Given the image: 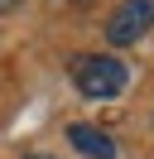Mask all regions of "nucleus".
I'll return each instance as SVG.
<instances>
[{
	"label": "nucleus",
	"instance_id": "7ed1b4c3",
	"mask_svg": "<svg viewBox=\"0 0 154 159\" xmlns=\"http://www.w3.org/2000/svg\"><path fill=\"white\" fill-rule=\"evenodd\" d=\"M67 140H72V145L82 149L87 159H116V140L106 135V130L87 125V120H77V125H67Z\"/></svg>",
	"mask_w": 154,
	"mask_h": 159
},
{
	"label": "nucleus",
	"instance_id": "20e7f679",
	"mask_svg": "<svg viewBox=\"0 0 154 159\" xmlns=\"http://www.w3.org/2000/svg\"><path fill=\"white\" fill-rule=\"evenodd\" d=\"M24 159H53V154H24Z\"/></svg>",
	"mask_w": 154,
	"mask_h": 159
},
{
	"label": "nucleus",
	"instance_id": "f03ea898",
	"mask_svg": "<svg viewBox=\"0 0 154 159\" xmlns=\"http://www.w3.org/2000/svg\"><path fill=\"white\" fill-rule=\"evenodd\" d=\"M154 29V0H120L111 10V20H106V43H116V48H130V43H140V34Z\"/></svg>",
	"mask_w": 154,
	"mask_h": 159
},
{
	"label": "nucleus",
	"instance_id": "f257e3e1",
	"mask_svg": "<svg viewBox=\"0 0 154 159\" xmlns=\"http://www.w3.org/2000/svg\"><path fill=\"white\" fill-rule=\"evenodd\" d=\"M72 82H77V92L92 97V101L120 97V87H125V63L111 58V53H87V58L72 63Z\"/></svg>",
	"mask_w": 154,
	"mask_h": 159
}]
</instances>
